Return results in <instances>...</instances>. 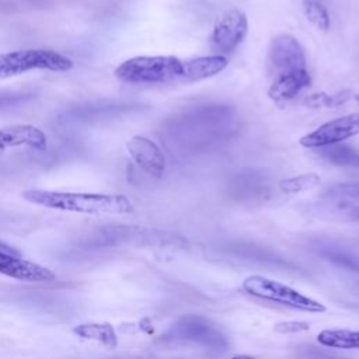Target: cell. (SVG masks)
I'll list each match as a JSON object with an SVG mask.
<instances>
[{
  "instance_id": "obj_15",
  "label": "cell",
  "mask_w": 359,
  "mask_h": 359,
  "mask_svg": "<svg viewBox=\"0 0 359 359\" xmlns=\"http://www.w3.org/2000/svg\"><path fill=\"white\" fill-rule=\"evenodd\" d=\"M321 184V178L316 172H306L289 178H283L279 181V188L285 194H299L303 191H309Z\"/></svg>"
},
{
  "instance_id": "obj_4",
  "label": "cell",
  "mask_w": 359,
  "mask_h": 359,
  "mask_svg": "<svg viewBox=\"0 0 359 359\" xmlns=\"http://www.w3.org/2000/svg\"><path fill=\"white\" fill-rule=\"evenodd\" d=\"M233 112L222 105H203L201 108L182 112L177 123L175 132L180 133V142H213L220 139L224 129L231 128Z\"/></svg>"
},
{
  "instance_id": "obj_5",
  "label": "cell",
  "mask_w": 359,
  "mask_h": 359,
  "mask_svg": "<svg viewBox=\"0 0 359 359\" xmlns=\"http://www.w3.org/2000/svg\"><path fill=\"white\" fill-rule=\"evenodd\" d=\"M241 287L252 297L286 306L293 310L307 313H324L327 310V307L318 300L300 293L289 285H285L275 279H269L262 275L247 276L243 280Z\"/></svg>"
},
{
  "instance_id": "obj_7",
  "label": "cell",
  "mask_w": 359,
  "mask_h": 359,
  "mask_svg": "<svg viewBox=\"0 0 359 359\" xmlns=\"http://www.w3.org/2000/svg\"><path fill=\"white\" fill-rule=\"evenodd\" d=\"M358 133H359V111L320 125L316 130L304 135L300 139V144L307 149H320L328 144L342 143L344 140Z\"/></svg>"
},
{
  "instance_id": "obj_8",
  "label": "cell",
  "mask_w": 359,
  "mask_h": 359,
  "mask_svg": "<svg viewBox=\"0 0 359 359\" xmlns=\"http://www.w3.org/2000/svg\"><path fill=\"white\" fill-rule=\"evenodd\" d=\"M248 32L247 15L238 10H227L215 24L212 32V45L216 50L229 53L233 52L245 38Z\"/></svg>"
},
{
  "instance_id": "obj_3",
  "label": "cell",
  "mask_w": 359,
  "mask_h": 359,
  "mask_svg": "<svg viewBox=\"0 0 359 359\" xmlns=\"http://www.w3.org/2000/svg\"><path fill=\"white\" fill-rule=\"evenodd\" d=\"M114 74L128 84L182 83L184 60L177 56H135L118 65Z\"/></svg>"
},
{
  "instance_id": "obj_1",
  "label": "cell",
  "mask_w": 359,
  "mask_h": 359,
  "mask_svg": "<svg viewBox=\"0 0 359 359\" xmlns=\"http://www.w3.org/2000/svg\"><path fill=\"white\" fill-rule=\"evenodd\" d=\"M266 73L268 95L278 104L299 95L311 83L302 43L290 34L275 35L268 45Z\"/></svg>"
},
{
  "instance_id": "obj_13",
  "label": "cell",
  "mask_w": 359,
  "mask_h": 359,
  "mask_svg": "<svg viewBox=\"0 0 359 359\" xmlns=\"http://www.w3.org/2000/svg\"><path fill=\"white\" fill-rule=\"evenodd\" d=\"M317 342L335 349H359V330H323L317 335Z\"/></svg>"
},
{
  "instance_id": "obj_20",
  "label": "cell",
  "mask_w": 359,
  "mask_h": 359,
  "mask_svg": "<svg viewBox=\"0 0 359 359\" xmlns=\"http://www.w3.org/2000/svg\"><path fill=\"white\" fill-rule=\"evenodd\" d=\"M356 215H358V216H359V209H356Z\"/></svg>"
},
{
  "instance_id": "obj_18",
  "label": "cell",
  "mask_w": 359,
  "mask_h": 359,
  "mask_svg": "<svg viewBox=\"0 0 359 359\" xmlns=\"http://www.w3.org/2000/svg\"><path fill=\"white\" fill-rule=\"evenodd\" d=\"M330 195L335 196H351V198H359V182H348V184H339L328 191Z\"/></svg>"
},
{
  "instance_id": "obj_12",
  "label": "cell",
  "mask_w": 359,
  "mask_h": 359,
  "mask_svg": "<svg viewBox=\"0 0 359 359\" xmlns=\"http://www.w3.org/2000/svg\"><path fill=\"white\" fill-rule=\"evenodd\" d=\"M320 156L338 167H349L359 170V150L345 144V143H334L324 147H320Z\"/></svg>"
},
{
  "instance_id": "obj_16",
  "label": "cell",
  "mask_w": 359,
  "mask_h": 359,
  "mask_svg": "<svg viewBox=\"0 0 359 359\" xmlns=\"http://www.w3.org/2000/svg\"><path fill=\"white\" fill-rule=\"evenodd\" d=\"M303 8H304V14L307 17V20L316 25L318 29L327 31L331 25V20H330V14L327 11V8L317 0H306L303 3Z\"/></svg>"
},
{
  "instance_id": "obj_10",
  "label": "cell",
  "mask_w": 359,
  "mask_h": 359,
  "mask_svg": "<svg viewBox=\"0 0 359 359\" xmlns=\"http://www.w3.org/2000/svg\"><path fill=\"white\" fill-rule=\"evenodd\" d=\"M18 147L42 151L48 147V137L42 129L29 123H17L0 128V150Z\"/></svg>"
},
{
  "instance_id": "obj_9",
  "label": "cell",
  "mask_w": 359,
  "mask_h": 359,
  "mask_svg": "<svg viewBox=\"0 0 359 359\" xmlns=\"http://www.w3.org/2000/svg\"><path fill=\"white\" fill-rule=\"evenodd\" d=\"M126 149L132 160L153 178H160L165 171V157L161 149L146 136H133L128 140Z\"/></svg>"
},
{
  "instance_id": "obj_17",
  "label": "cell",
  "mask_w": 359,
  "mask_h": 359,
  "mask_svg": "<svg viewBox=\"0 0 359 359\" xmlns=\"http://www.w3.org/2000/svg\"><path fill=\"white\" fill-rule=\"evenodd\" d=\"M309 324L304 321H283L275 324L273 330L279 334H296L309 330Z\"/></svg>"
},
{
  "instance_id": "obj_19",
  "label": "cell",
  "mask_w": 359,
  "mask_h": 359,
  "mask_svg": "<svg viewBox=\"0 0 359 359\" xmlns=\"http://www.w3.org/2000/svg\"><path fill=\"white\" fill-rule=\"evenodd\" d=\"M230 359H255L254 356H250V355H234L233 358Z\"/></svg>"
},
{
  "instance_id": "obj_11",
  "label": "cell",
  "mask_w": 359,
  "mask_h": 359,
  "mask_svg": "<svg viewBox=\"0 0 359 359\" xmlns=\"http://www.w3.org/2000/svg\"><path fill=\"white\" fill-rule=\"evenodd\" d=\"M227 66V59L222 55L198 56L194 59L184 60V79L182 83L201 81L203 79L216 76L223 72Z\"/></svg>"
},
{
  "instance_id": "obj_2",
  "label": "cell",
  "mask_w": 359,
  "mask_h": 359,
  "mask_svg": "<svg viewBox=\"0 0 359 359\" xmlns=\"http://www.w3.org/2000/svg\"><path fill=\"white\" fill-rule=\"evenodd\" d=\"M21 196L32 205L83 215H130L135 210L130 199L122 194L25 189Z\"/></svg>"
},
{
  "instance_id": "obj_14",
  "label": "cell",
  "mask_w": 359,
  "mask_h": 359,
  "mask_svg": "<svg viewBox=\"0 0 359 359\" xmlns=\"http://www.w3.org/2000/svg\"><path fill=\"white\" fill-rule=\"evenodd\" d=\"M73 332L84 339L97 341L105 346L116 345V334L109 324H80L73 328Z\"/></svg>"
},
{
  "instance_id": "obj_6",
  "label": "cell",
  "mask_w": 359,
  "mask_h": 359,
  "mask_svg": "<svg viewBox=\"0 0 359 359\" xmlns=\"http://www.w3.org/2000/svg\"><path fill=\"white\" fill-rule=\"evenodd\" d=\"M73 60L52 49H21L0 53V80L15 77L28 72H69Z\"/></svg>"
}]
</instances>
